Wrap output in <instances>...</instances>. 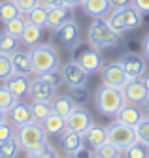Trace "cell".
Returning a JSON list of instances; mask_svg holds the SVG:
<instances>
[{
  "mask_svg": "<svg viewBox=\"0 0 149 158\" xmlns=\"http://www.w3.org/2000/svg\"><path fill=\"white\" fill-rule=\"evenodd\" d=\"M15 51H19V38H15L8 32L0 34V53L2 55H13Z\"/></svg>",
  "mask_w": 149,
  "mask_h": 158,
  "instance_id": "cell-29",
  "label": "cell"
},
{
  "mask_svg": "<svg viewBox=\"0 0 149 158\" xmlns=\"http://www.w3.org/2000/svg\"><path fill=\"white\" fill-rule=\"evenodd\" d=\"M109 4H111V8H113V10H117V8L130 6V4H132V0H109Z\"/></svg>",
  "mask_w": 149,
  "mask_h": 158,
  "instance_id": "cell-44",
  "label": "cell"
},
{
  "mask_svg": "<svg viewBox=\"0 0 149 158\" xmlns=\"http://www.w3.org/2000/svg\"><path fill=\"white\" fill-rule=\"evenodd\" d=\"M55 32H57L59 42L68 49H76L81 44V27L78 25V21L74 17L68 19L64 25H61Z\"/></svg>",
  "mask_w": 149,
  "mask_h": 158,
  "instance_id": "cell-7",
  "label": "cell"
},
{
  "mask_svg": "<svg viewBox=\"0 0 149 158\" xmlns=\"http://www.w3.org/2000/svg\"><path fill=\"white\" fill-rule=\"evenodd\" d=\"M76 107V104L72 102V98L70 96H55L53 100H51V109L53 113H57L61 117L66 118V115H70V111Z\"/></svg>",
  "mask_w": 149,
  "mask_h": 158,
  "instance_id": "cell-24",
  "label": "cell"
},
{
  "mask_svg": "<svg viewBox=\"0 0 149 158\" xmlns=\"http://www.w3.org/2000/svg\"><path fill=\"white\" fill-rule=\"evenodd\" d=\"M42 124H44V128H45V132H47L49 135H61V134L66 130V121H64V117H61V115H57V113H51Z\"/></svg>",
  "mask_w": 149,
  "mask_h": 158,
  "instance_id": "cell-23",
  "label": "cell"
},
{
  "mask_svg": "<svg viewBox=\"0 0 149 158\" xmlns=\"http://www.w3.org/2000/svg\"><path fill=\"white\" fill-rule=\"evenodd\" d=\"M123 152H125V158H149V149L143 143H140V141L134 143V145H130Z\"/></svg>",
  "mask_w": 149,
  "mask_h": 158,
  "instance_id": "cell-33",
  "label": "cell"
},
{
  "mask_svg": "<svg viewBox=\"0 0 149 158\" xmlns=\"http://www.w3.org/2000/svg\"><path fill=\"white\" fill-rule=\"evenodd\" d=\"M13 2H15L17 8H19L21 13H28L30 10H34L36 6L40 4V0H13Z\"/></svg>",
  "mask_w": 149,
  "mask_h": 158,
  "instance_id": "cell-41",
  "label": "cell"
},
{
  "mask_svg": "<svg viewBox=\"0 0 149 158\" xmlns=\"http://www.w3.org/2000/svg\"><path fill=\"white\" fill-rule=\"evenodd\" d=\"M143 117H145V115H142L140 106H134V104H128V102H126V104L121 107V111L117 113V121H121V123H125V124H128V126H136Z\"/></svg>",
  "mask_w": 149,
  "mask_h": 158,
  "instance_id": "cell-20",
  "label": "cell"
},
{
  "mask_svg": "<svg viewBox=\"0 0 149 158\" xmlns=\"http://www.w3.org/2000/svg\"><path fill=\"white\" fill-rule=\"evenodd\" d=\"M10 56H11V66H13V72L15 73H23V75L32 73V62H30V55L28 53L15 51Z\"/></svg>",
  "mask_w": 149,
  "mask_h": 158,
  "instance_id": "cell-21",
  "label": "cell"
},
{
  "mask_svg": "<svg viewBox=\"0 0 149 158\" xmlns=\"http://www.w3.org/2000/svg\"><path fill=\"white\" fill-rule=\"evenodd\" d=\"M8 118H10V123L15 128H19V126L34 121V118H32V111H30V106L25 104V102H19V100H17L11 106V109L8 111Z\"/></svg>",
  "mask_w": 149,
  "mask_h": 158,
  "instance_id": "cell-15",
  "label": "cell"
},
{
  "mask_svg": "<svg viewBox=\"0 0 149 158\" xmlns=\"http://www.w3.org/2000/svg\"><path fill=\"white\" fill-rule=\"evenodd\" d=\"M62 79H64V83L68 85V89L72 87H83L87 85V77L89 73L78 64V60H70L62 66Z\"/></svg>",
  "mask_w": 149,
  "mask_h": 158,
  "instance_id": "cell-12",
  "label": "cell"
},
{
  "mask_svg": "<svg viewBox=\"0 0 149 158\" xmlns=\"http://www.w3.org/2000/svg\"><path fill=\"white\" fill-rule=\"evenodd\" d=\"M40 38H42V28L27 21V25H25V30H23V34H21V38H19V40H21L23 44H27V45L34 47V45H38Z\"/></svg>",
  "mask_w": 149,
  "mask_h": 158,
  "instance_id": "cell-25",
  "label": "cell"
},
{
  "mask_svg": "<svg viewBox=\"0 0 149 158\" xmlns=\"http://www.w3.org/2000/svg\"><path fill=\"white\" fill-rule=\"evenodd\" d=\"M78 64L91 75V73H95V72H98V70H102V55H100V51L98 49H95V47H85L79 55H78Z\"/></svg>",
  "mask_w": 149,
  "mask_h": 158,
  "instance_id": "cell-13",
  "label": "cell"
},
{
  "mask_svg": "<svg viewBox=\"0 0 149 158\" xmlns=\"http://www.w3.org/2000/svg\"><path fill=\"white\" fill-rule=\"evenodd\" d=\"M72 17H74V10L72 8H66L62 4L53 6V8L47 10V27L53 28V30H57L61 25H64Z\"/></svg>",
  "mask_w": 149,
  "mask_h": 158,
  "instance_id": "cell-17",
  "label": "cell"
},
{
  "mask_svg": "<svg viewBox=\"0 0 149 158\" xmlns=\"http://www.w3.org/2000/svg\"><path fill=\"white\" fill-rule=\"evenodd\" d=\"M55 158H59V156H55Z\"/></svg>",
  "mask_w": 149,
  "mask_h": 158,
  "instance_id": "cell-51",
  "label": "cell"
},
{
  "mask_svg": "<svg viewBox=\"0 0 149 158\" xmlns=\"http://www.w3.org/2000/svg\"><path fill=\"white\" fill-rule=\"evenodd\" d=\"M95 104H96V109L102 115L117 117V113L126 104V100H125L123 89H113V87H108V85H100L96 89V94H95Z\"/></svg>",
  "mask_w": 149,
  "mask_h": 158,
  "instance_id": "cell-3",
  "label": "cell"
},
{
  "mask_svg": "<svg viewBox=\"0 0 149 158\" xmlns=\"http://www.w3.org/2000/svg\"><path fill=\"white\" fill-rule=\"evenodd\" d=\"M55 87H51L49 83L42 81L40 77H36L30 81V89H28V94L32 98V102H51L55 98Z\"/></svg>",
  "mask_w": 149,
  "mask_h": 158,
  "instance_id": "cell-14",
  "label": "cell"
},
{
  "mask_svg": "<svg viewBox=\"0 0 149 158\" xmlns=\"http://www.w3.org/2000/svg\"><path fill=\"white\" fill-rule=\"evenodd\" d=\"M87 38H89L91 47H95L98 51L117 47L119 42H121V34H117L106 23V19H95V21L91 23L89 30H87Z\"/></svg>",
  "mask_w": 149,
  "mask_h": 158,
  "instance_id": "cell-1",
  "label": "cell"
},
{
  "mask_svg": "<svg viewBox=\"0 0 149 158\" xmlns=\"http://www.w3.org/2000/svg\"><path fill=\"white\" fill-rule=\"evenodd\" d=\"M28 55H30V62H32V72L36 75H42L49 70L59 68V55L55 51V47L49 44L30 47Z\"/></svg>",
  "mask_w": 149,
  "mask_h": 158,
  "instance_id": "cell-5",
  "label": "cell"
},
{
  "mask_svg": "<svg viewBox=\"0 0 149 158\" xmlns=\"http://www.w3.org/2000/svg\"><path fill=\"white\" fill-rule=\"evenodd\" d=\"M6 117H8V113L0 109V123H4V121H6Z\"/></svg>",
  "mask_w": 149,
  "mask_h": 158,
  "instance_id": "cell-49",
  "label": "cell"
},
{
  "mask_svg": "<svg viewBox=\"0 0 149 158\" xmlns=\"http://www.w3.org/2000/svg\"><path fill=\"white\" fill-rule=\"evenodd\" d=\"M61 4L62 6H66V8H78V6H81L83 4V0H61Z\"/></svg>",
  "mask_w": 149,
  "mask_h": 158,
  "instance_id": "cell-45",
  "label": "cell"
},
{
  "mask_svg": "<svg viewBox=\"0 0 149 158\" xmlns=\"http://www.w3.org/2000/svg\"><path fill=\"white\" fill-rule=\"evenodd\" d=\"M128 81V77L121 66V62H106L102 64V85L113 87V89H123Z\"/></svg>",
  "mask_w": 149,
  "mask_h": 158,
  "instance_id": "cell-8",
  "label": "cell"
},
{
  "mask_svg": "<svg viewBox=\"0 0 149 158\" xmlns=\"http://www.w3.org/2000/svg\"><path fill=\"white\" fill-rule=\"evenodd\" d=\"M66 130H74V132H79L85 135V132L92 126V118H91V113L79 106H76L70 115H66Z\"/></svg>",
  "mask_w": 149,
  "mask_h": 158,
  "instance_id": "cell-9",
  "label": "cell"
},
{
  "mask_svg": "<svg viewBox=\"0 0 149 158\" xmlns=\"http://www.w3.org/2000/svg\"><path fill=\"white\" fill-rule=\"evenodd\" d=\"M123 94H125V100L134 106H143L145 100L149 98V90L145 89L142 79H128L126 85L123 87Z\"/></svg>",
  "mask_w": 149,
  "mask_h": 158,
  "instance_id": "cell-11",
  "label": "cell"
},
{
  "mask_svg": "<svg viewBox=\"0 0 149 158\" xmlns=\"http://www.w3.org/2000/svg\"><path fill=\"white\" fill-rule=\"evenodd\" d=\"M85 141H87V145L89 147H98V145H102L104 141H108V132H106V128L104 126H98V124H92L87 132H85Z\"/></svg>",
  "mask_w": 149,
  "mask_h": 158,
  "instance_id": "cell-22",
  "label": "cell"
},
{
  "mask_svg": "<svg viewBox=\"0 0 149 158\" xmlns=\"http://www.w3.org/2000/svg\"><path fill=\"white\" fill-rule=\"evenodd\" d=\"M68 158H78V156L76 154H68Z\"/></svg>",
  "mask_w": 149,
  "mask_h": 158,
  "instance_id": "cell-50",
  "label": "cell"
},
{
  "mask_svg": "<svg viewBox=\"0 0 149 158\" xmlns=\"http://www.w3.org/2000/svg\"><path fill=\"white\" fill-rule=\"evenodd\" d=\"M87 94H89V92H87V87L83 85V87H72L68 96L72 98L74 104H83V102L87 100Z\"/></svg>",
  "mask_w": 149,
  "mask_h": 158,
  "instance_id": "cell-38",
  "label": "cell"
},
{
  "mask_svg": "<svg viewBox=\"0 0 149 158\" xmlns=\"http://www.w3.org/2000/svg\"><path fill=\"white\" fill-rule=\"evenodd\" d=\"M6 87L8 90L17 98V100H21L23 96L28 94V89H30V79L28 75H23V73H11L8 79H6Z\"/></svg>",
  "mask_w": 149,
  "mask_h": 158,
  "instance_id": "cell-16",
  "label": "cell"
},
{
  "mask_svg": "<svg viewBox=\"0 0 149 158\" xmlns=\"http://www.w3.org/2000/svg\"><path fill=\"white\" fill-rule=\"evenodd\" d=\"M143 113H145V117H149V98H147L145 104H143Z\"/></svg>",
  "mask_w": 149,
  "mask_h": 158,
  "instance_id": "cell-48",
  "label": "cell"
},
{
  "mask_svg": "<svg viewBox=\"0 0 149 158\" xmlns=\"http://www.w3.org/2000/svg\"><path fill=\"white\" fill-rule=\"evenodd\" d=\"M106 132H108V141L113 143L117 149L125 151L128 149L130 145L138 143V134H136V128L134 126H128L121 121H113L106 126Z\"/></svg>",
  "mask_w": 149,
  "mask_h": 158,
  "instance_id": "cell-6",
  "label": "cell"
},
{
  "mask_svg": "<svg viewBox=\"0 0 149 158\" xmlns=\"http://www.w3.org/2000/svg\"><path fill=\"white\" fill-rule=\"evenodd\" d=\"M42 81H45V83H49L51 87H61V83L64 81L62 79V72L57 68V70H49V72H45V73H42V75H38Z\"/></svg>",
  "mask_w": 149,
  "mask_h": 158,
  "instance_id": "cell-36",
  "label": "cell"
},
{
  "mask_svg": "<svg viewBox=\"0 0 149 158\" xmlns=\"http://www.w3.org/2000/svg\"><path fill=\"white\" fill-rule=\"evenodd\" d=\"M81 8H83L85 15H89L92 19H106L111 11L109 0H83Z\"/></svg>",
  "mask_w": 149,
  "mask_h": 158,
  "instance_id": "cell-19",
  "label": "cell"
},
{
  "mask_svg": "<svg viewBox=\"0 0 149 158\" xmlns=\"http://www.w3.org/2000/svg\"><path fill=\"white\" fill-rule=\"evenodd\" d=\"M17 141L27 152H38L47 145V132L42 123L38 121H30L23 126L17 128Z\"/></svg>",
  "mask_w": 149,
  "mask_h": 158,
  "instance_id": "cell-2",
  "label": "cell"
},
{
  "mask_svg": "<svg viewBox=\"0 0 149 158\" xmlns=\"http://www.w3.org/2000/svg\"><path fill=\"white\" fill-rule=\"evenodd\" d=\"M19 141H17V135L11 137V139H6L0 143V156L2 158H15L17 152H19Z\"/></svg>",
  "mask_w": 149,
  "mask_h": 158,
  "instance_id": "cell-31",
  "label": "cell"
},
{
  "mask_svg": "<svg viewBox=\"0 0 149 158\" xmlns=\"http://www.w3.org/2000/svg\"><path fill=\"white\" fill-rule=\"evenodd\" d=\"M83 134H79V132H74V130H64L62 134H61V139H59V143H61V149L66 152V154H76L81 147H83Z\"/></svg>",
  "mask_w": 149,
  "mask_h": 158,
  "instance_id": "cell-18",
  "label": "cell"
},
{
  "mask_svg": "<svg viewBox=\"0 0 149 158\" xmlns=\"http://www.w3.org/2000/svg\"><path fill=\"white\" fill-rule=\"evenodd\" d=\"M13 73V66H11V56L10 55H2L0 53V81L6 79Z\"/></svg>",
  "mask_w": 149,
  "mask_h": 158,
  "instance_id": "cell-37",
  "label": "cell"
},
{
  "mask_svg": "<svg viewBox=\"0 0 149 158\" xmlns=\"http://www.w3.org/2000/svg\"><path fill=\"white\" fill-rule=\"evenodd\" d=\"M142 81H143V85H145V89L149 90V73H143V75H142Z\"/></svg>",
  "mask_w": 149,
  "mask_h": 158,
  "instance_id": "cell-47",
  "label": "cell"
},
{
  "mask_svg": "<svg viewBox=\"0 0 149 158\" xmlns=\"http://www.w3.org/2000/svg\"><path fill=\"white\" fill-rule=\"evenodd\" d=\"M15 102H17V98L8 90V87L6 85H0V109L8 113Z\"/></svg>",
  "mask_w": 149,
  "mask_h": 158,
  "instance_id": "cell-34",
  "label": "cell"
},
{
  "mask_svg": "<svg viewBox=\"0 0 149 158\" xmlns=\"http://www.w3.org/2000/svg\"><path fill=\"white\" fill-rule=\"evenodd\" d=\"M142 55L145 56V58H149V32L143 36V40H142Z\"/></svg>",
  "mask_w": 149,
  "mask_h": 158,
  "instance_id": "cell-43",
  "label": "cell"
},
{
  "mask_svg": "<svg viewBox=\"0 0 149 158\" xmlns=\"http://www.w3.org/2000/svg\"><path fill=\"white\" fill-rule=\"evenodd\" d=\"M119 62L128 79H142V75L145 73V56L140 53H126Z\"/></svg>",
  "mask_w": 149,
  "mask_h": 158,
  "instance_id": "cell-10",
  "label": "cell"
},
{
  "mask_svg": "<svg viewBox=\"0 0 149 158\" xmlns=\"http://www.w3.org/2000/svg\"><path fill=\"white\" fill-rule=\"evenodd\" d=\"M40 4L44 6V8H53V6H59L61 4V0H40Z\"/></svg>",
  "mask_w": 149,
  "mask_h": 158,
  "instance_id": "cell-46",
  "label": "cell"
},
{
  "mask_svg": "<svg viewBox=\"0 0 149 158\" xmlns=\"http://www.w3.org/2000/svg\"><path fill=\"white\" fill-rule=\"evenodd\" d=\"M30 111H32V118H34V121L44 123L45 118L53 113L51 102H32L30 104Z\"/></svg>",
  "mask_w": 149,
  "mask_h": 158,
  "instance_id": "cell-28",
  "label": "cell"
},
{
  "mask_svg": "<svg viewBox=\"0 0 149 158\" xmlns=\"http://www.w3.org/2000/svg\"><path fill=\"white\" fill-rule=\"evenodd\" d=\"M15 17H21V11L19 8L15 6L13 0H6V2H0V21L2 23H8Z\"/></svg>",
  "mask_w": 149,
  "mask_h": 158,
  "instance_id": "cell-30",
  "label": "cell"
},
{
  "mask_svg": "<svg viewBox=\"0 0 149 158\" xmlns=\"http://www.w3.org/2000/svg\"><path fill=\"white\" fill-rule=\"evenodd\" d=\"M27 21L32 23V25H36V27H40V28L47 27V8H44L42 4H38L34 10H30L27 13Z\"/></svg>",
  "mask_w": 149,
  "mask_h": 158,
  "instance_id": "cell-27",
  "label": "cell"
},
{
  "mask_svg": "<svg viewBox=\"0 0 149 158\" xmlns=\"http://www.w3.org/2000/svg\"><path fill=\"white\" fill-rule=\"evenodd\" d=\"M121 152H123L121 149H117L113 143H109V141H104L102 145L92 149V156L95 158H119Z\"/></svg>",
  "mask_w": 149,
  "mask_h": 158,
  "instance_id": "cell-26",
  "label": "cell"
},
{
  "mask_svg": "<svg viewBox=\"0 0 149 158\" xmlns=\"http://www.w3.org/2000/svg\"><path fill=\"white\" fill-rule=\"evenodd\" d=\"M106 23L117 34H125V32L134 30L142 25V13L130 4V6L117 8L113 11H109V15L106 17Z\"/></svg>",
  "mask_w": 149,
  "mask_h": 158,
  "instance_id": "cell-4",
  "label": "cell"
},
{
  "mask_svg": "<svg viewBox=\"0 0 149 158\" xmlns=\"http://www.w3.org/2000/svg\"><path fill=\"white\" fill-rule=\"evenodd\" d=\"M25 25H27V19L15 17V19H11V21L4 23V32L11 34V36H15V38H21V34H23V30H25Z\"/></svg>",
  "mask_w": 149,
  "mask_h": 158,
  "instance_id": "cell-32",
  "label": "cell"
},
{
  "mask_svg": "<svg viewBox=\"0 0 149 158\" xmlns=\"http://www.w3.org/2000/svg\"><path fill=\"white\" fill-rule=\"evenodd\" d=\"M55 156H57V152H55V149L51 145H44L42 151H38V152H28L27 154V158H55Z\"/></svg>",
  "mask_w": 149,
  "mask_h": 158,
  "instance_id": "cell-40",
  "label": "cell"
},
{
  "mask_svg": "<svg viewBox=\"0 0 149 158\" xmlns=\"http://www.w3.org/2000/svg\"><path fill=\"white\" fill-rule=\"evenodd\" d=\"M0 158H2V156H0Z\"/></svg>",
  "mask_w": 149,
  "mask_h": 158,
  "instance_id": "cell-52",
  "label": "cell"
},
{
  "mask_svg": "<svg viewBox=\"0 0 149 158\" xmlns=\"http://www.w3.org/2000/svg\"><path fill=\"white\" fill-rule=\"evenodd\" d=\"M132 6L143 15V13H149V0H132Z\"/></svg>",
  "mask_w": 149,
  "mask_h": 158,
  "instance_id": "cell-42",
  "label": "cell"
},
{
  "mask_svg": "<svg viewBox=\"0 0 149 158\" xmlns=\"http://www.w3.org/2000/svg\"><path fill=\"white\" fill-rule=\"evenodd\" d=\"M119 158H121V156H119Z\"/></svg>",
  "mask_w": 149,
  "mask_h": 158,
  "instance_id": "cell-53",
  "label": "cell"
},
{
  "mask_svg": "<svg viewBox=\"0 0 149 158\" xmlns=\"http://www.w3.org/2000/svg\"><path fill=\"white\" fill-rule=\"evenodd\" d=\"M15 134H17V130H13V126L8 121L0 123V143L6 141V139H11V137H15Z\"/></svg>",
  "mask_w": 149,
  "mask_h": 158,
  "instance_id": "cell-39",
  "label": "cell"
},
{
  "mask_svg": "<svg viewBox=\"0 0 149 158\" xmlns=\"http://www.w3.org/2000/svg\"><path fill=\"white\" fill-rule=\"evenodd\" d=\"M134 128H136V134H138V141L143 143L149 149V117H143Z\"/></svg>",
  "mask_w": 149,
  "mask_h": 158,
  "instance_id": "cell-35",
  "label": "cell"
}]
</instances>
